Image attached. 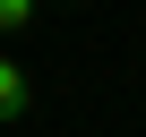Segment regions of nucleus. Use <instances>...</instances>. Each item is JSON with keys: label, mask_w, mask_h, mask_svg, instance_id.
Returning a JSON list of instances; mask_svg holds the SVG:
<instances>
[{"label": "nucleus", "mask_w": 146, "mask_h": 137, "mask_svg": "<svg viewBox=\"0 0 146 137\" xmlns=\"http://www.w3.org/2000/svg\"><path fill=\"white\" fill-rule=\"evenodd\" d=\"M26 103H35V77H26L17 60H0V128H9V120H26Z\"/></svg>", "instance_id": "1"}, {"label": "nucleus", "mask_w": 146, "mask_h": 137, "mask_svg": "<svg viewBox=\"0 0 146 137\" xmlns=\"http://www.w3.org/2000/svg\"><path fill=\"white\" fill-rule=\"evenodd\" d=\"M35 9H43V0H0V34H17V26H35Z\"/></svg>", "instance_id": "2"}]
</instances>
